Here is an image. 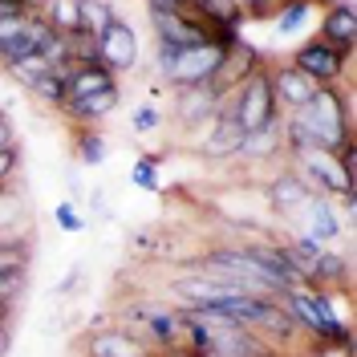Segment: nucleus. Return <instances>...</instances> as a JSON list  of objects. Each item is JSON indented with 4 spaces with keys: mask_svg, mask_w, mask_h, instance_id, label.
Listing matches in <instances>:
<instances>
[{
    "mask_svg": "<svg viewBox=\"0 0 357 357\" xmlns=\"http://www.w3.org/2000/svg\"><path fill=\"white\" fill-rule=\"evenodd\" d=\"M292 118L321 142V151L333 155L337 146L354 142V102H349V86H321Z\"/></svg>",
    "mask_w": 357,
    "mask_h": 357,
    "instance_id": "obj_1",
    "label": "nucleus"
},
{
    "mask_svg": "<svg viewBox=\"0 0 357 357\" xmlns=\"http://www.w3.org/2000/svg\"><path fill=\"white\" fill-rule=\"evenodd\" d=\"M215 118H231L244 134L264 130V126H276L284 114L276 106V93H272V82H268V61L260 69H252L236 89H227L220 98V110Z\"/></svg>",
    "mask_w": 357,
    "mask_h": 357,
    "instance_id": "obj_2",
    "label": "nucleus"
},
{
    "mask_svg": "<svg viewBox=\"0 0 357 357\" xmlns=\"http://www.w3.org/2000/svg\"><path fill=\"white\" fill-rule=\"evenodd\" d=\"M349 61H354V57H345L341 49H333V45L321 41V37L296 45L292 57H289V66L301 69L312 86H345V82H349Z\"/></svg>",
    "mask_w": 357,
    "mask_h": 357,
    "instance_id": "obj_3",
    "label": "nucleus"
},
{
    "mask_svg": "<svg viewBox=\"0 0 357 357\" xmlns=\"http://www.w3.org/2000/svg\"><path fill=\"white\" fill-rule=\"evenodd\" d=\"M289 167L305 178V187L312 195H321V199H349L354 195V183L341 175V167H337V158L329 151L296 155V158H289Z\"/></svg>",
    "mask_w": 357,
    "mask_h": 357,
    "instance_id": "obj_4",
    "label": "nucleus"
},
{
    "mask_svg": "<svg viewBox=\"0 0 357 357\" xmlns=\"http://www.w3.org/2000/svg\"><path fill=\"white\" fill-rule=\"evenodd\" d=\"M220 89L211 82H199V86H178L171 89V118H175L183 130L199 134V126H207L215 110H220Z\"/></svg>",
    "mask_w": 357,
    "mask_h": 357,
    "instance_id": "obj_5",
    "label": "nucleus"
},
{
    "mask_svg": "<svg viewBox=\"0 0 357 357\" xmlns=\"http://www.w3.org/2000/svg\"><path fill=\"white\" fill-rule=\"evenodd\" d=\"M223 53L227 49H220V45L203 41V45H191V49H183L175 61L167 66V73H162V82L171 89L178 86H199V82H211L215 77V69L223 66Z\"/></svg>",
    "mask_w": 357,
    "mask_h": 357,
    "instance_id": "obj_6",
    "label": "nucleus"
},
{
    "mask_svg": "<svg viewBox=\"0 0 357 357\" xmlns=\"http://www.w3.org/2000/svg\"><path fill=\"white\" fill-rule=\"evenodd\" d=\"M264 199H268V211H272V215L289 220V215H296V211L309 207L312 191L305 187V178L296 175L289 162H280V167L268 175V183H264Z\"/></svg>",
    "mask_w": 357,
    "mask_h": 357,
    "instance_id": "obj_7",
    "label": "nucleus"
},
{
    "mask_svg": "<svg viewBox=\"0 0 357 357\" xmlns=\"http://www.w3.org/2000/svg\"><path fill=\"white\" fill-rule=\"evenodd\" d=\"M45 33H49V24H45L41 13L21 17V21H0V66L8 69L24 57H33Z\"/></svg>",
    "mask_w": 357,
    "mask_h": 357,
    "instance_id": "obj_8",
    "label": "nucleus"
},
{
    "mask_svg": "<svg viewBox=\"0 0 357 357\" xmlns=\"http://www.w3.org/2000/svg\"><path fill=\"white\" fill-rule=\"evenodd\" d=\"M240 146H244V130L231 118H211L203 126V134L195 138V155L203 162H236Z\"/></svg>",
    "mask_w": 357,
    "mask_h": 357,
    "instance_id": "obj_9",
    "label": "nucleus"
},
{
    "mask_svg": "<svg viewBox=\"0 0 357 357\" xmlns=\"http://www.w3.org/2000/svg\"><path fill=\"white\" fill-rule=\"evenodd\" d=\"M98 53H102V66H110L114 73H126V69L138 66V57H142V49H138V33H134V24H126L122 17L98 37Z\"/></svg>",
    "mask_w": 357,
    "mask_h": 357,
    "instance_id": "obj_10",
    "label": "nucleus"
},
{
    "mask_svg": "<svg viewBox=\"0 0 357 357\" xmlns=\"http://www.w3.org/2000/svg\"><path fill=\"white\" fill-rule=\"evenodd\" d=\"M118 102H122V86H110V89H98V93H86V98H69L66 106H61V114H66V122L73 130L102 126L118 110Z\"/></svg>",
    "mask_w": 357,
    "mask_h": 357,
    "instance_id": "obj_11",
    "label": "nucleus"
},
{
    "mask_svg": "<svg viewBox=\"0 0 357 357\" xmlns=\"http://www.w3.org/2000/svg\"><path fill=\"white\" fill-rule=\"evenodd\" d=\"M268 82H272V93H276V106H280V114L301 110L312 93L321 89V86H312L301 69H292L289 61H276V66H268Z\"/></svg>",
    "mask_w": 357,
    "mask_h": 357,
    "instance_id": "obj_12",
    "label": "nucleus"
},
{
    "mask_svg": "<svg viewBox=\"0 0 357 357\" xmlns=\"http://www.w3.org/2000/svg\"><path fill=\"white\" fill-rule=\"evenodd\" d=\"M321 41H329L333 49H341L345 57H354L357 49V13L349 0H333L321 8Z\"/></svg>",
    "mask_w": 357,
    "mask_h": 357,
    "instance_id": "obj_13",
    "label": "nucleus"
},
{
    "mask_svg": "<svg viewBox=\"0 0 357 357\" xmlns=\"http://www.w3.org/2000/svg\"><path fill=\"white\" fill-rule=\"evenodd\" d=\"M301 215H305V236H312L317 244H325V248H333L341 240V231H345V215L337 211V199L312 195Z\"/></svg>",
    "mask_w": 357,
    "mask_h": 357,
    "instance_id": "obj_14",
    "label": "nucleus"
},
{
    "mask_svg": "<svg viewBox=\"0 0 357 357\" xmlns=\"http://www.w3.org/2000/svg\"><path fill=\"white\" fill-rule=\"evenodd\" d=\"M260 66H264V53H260V49H252V45H244V41H236L227 53H223V66L215 69L211 86L220 89V93H227V89H236L252 69H260Z\"/></svg>",
    "mask_w": 357,
    "mask_h": 357,
    "instance_id": "obj_15",
    "label": "nucleus"
},
{
    "mask_svg": "<svg viewBox=\"0 0 357 357\" xmlns=\"http://www.w3.org/2000/svg\"><path fill=\"white\" fill-rule=\"evenodd\" d=\"M244 167H272V162H284V138H280V122L276 126H264V130L244 134V146H240V158Z\"/></svg>",
    "mask_w": 357,
    "mask_h": 357,
    "instance_id": "obj_16",
    "label": "nucleus"
},
{
    "mask_svg": "<svg viewBox=\"0 0 357 357\" xmlns=\"http://www.w3.org/2000/svg\"><path fill=\"white\" fill-rule=\"evenodd\" d=\"M349 256L337 252V248H325L321 260H317V272H312V289H325V292H349Z\"/></svg>",
    "mask_w": 357,
    "mask_h": 357,
    "instance_id": "obj_17",
    "label": "nucleus"
},
{
    "mask_svg": "<svg viewBox=\"0 0 357 357\" xmlns=\"http://www.w3.org/2000/svg\"><path fill=\"white\" fill-rule=\"evenodd\" d=\"M118 86V73L110 66H73L66 73V102L69 98H86V93H98V89Z\"/></svg>",
    "mask_w": 357,
    "mask_h": 357,
    "instance_id": "obj_18",
    "label": "nucleus"
},
{
    "mask_svg": "<svg viewBox=\"0 0 357 357\" xmlns=\"http://www.w3.org/2000/svg\"><path fill=\"white\" fill-rule=\"evenodd\" d=\"M33 264V231L0 236V276H29Z\"/></svg>",
    "mask_w": 357,
    "mask_h": 357,
    "instance_id": "obj_19",
    "label": "nucleus"
},
{
    "mask_svg": "<svg viewBox=\"0 0 357 357\" xmlns=\"http://www.w3.org/2000/svg\"><path fill=\"white\" fill-rule=\"evenodd\" d=\"M41 17H45V24H49L53 33H61V37L82 33V4H77V0H45Z\"/></svg>",
    "mask_w": 357,
    "mask_h": 357,
    "instance_id": "obj_20",
    "label": "nucleus"
},
{
    "mask_svg": "<svg viewBox=\"0 0 357 357\" xmlns=\"http://www.w3.org/2000/svg\"><path fill=\"white\" fill-rule=\"evenodd\" d=\"M13 231H29V215H24V199L8 187H0V236H13Z\"/></svg>",
    "mask_w": 357,
    "mask_h": 357,
    "instance_id": "obj_21",
    "label": "nucleus"
},
{
    "mask_svg": "<svg viewBox=\"0 0 357 357\" xmlns=\"http://www.w3.org/2000/svg\"><path fill=\"white\" fill-rule=\"evenodd\" d=\"M312 8H317V4H309V0H280V4H276V13H272V17H276V33H280V37L301 33Z\"/></svg>",
    "mask_w": 357,
    "mask_h": 357,
    "instance_id": "obj_22",
    "label": "nucleus"
},
{
    "mask_svg": "<svg viewBox=\"0 0 357 357\" xmlns=\"http://www.w3.org/2000/svg\"><path fill=\"white\" fill-rule=\"evenodd\" d=\"M73 138H77V158L86 167H102L110 158V146L102 138V126H82V130H73Z\"/></svg>",
    "mask_w": 357,
    "mask_h": 357,
    "instance_id": "obj_23",
    "label": "nucleus"
},
{
    "mask_svg": "<svg viewBox=\"0 0 357 357\" xmlns=\"http://www.w3.org/2000/svg\"><path fill=\"white\" fill-rule=\"evenodd\" d=\"M82 4V29L93 33V37H102L114 21H118V8H114V0H77Z\"/></svg>",
    "mask_w": 357,
    "mask_h": 357,
    "instance_id": "obj_24",
    "label": "nucleus"
},
{
    "mask_svg": "<svg viewBox=\"0 0 357 357\" xmlns=\"http://www.w3.org/2000/svg\"><path fill=\"white\" fill-rule=\"evenodd\" d=\"M69 69H73V66L53 69V73H49V77H41V82L29 89V93H33L37 102H45L49 110H61V106H66V73H69Z\"/></svg>",
    "mask_w": 357,
    "mask_h": 357,
    "instance_id": "obj_25",
    "label": "nucleus"
},
{
    "mask_svg": "<svg viewBox=\"0 0 357 357\" xmlns=\"http://www.w3.org/2000/svg\"><path fill=\"white\" fill-rule=\"evenodd\" d=\"M49 73H53V66L45 61L41 53H33V57H24V61H17V66H8V77L21 82L24 89H33L41 77H49Z\"/></svg>",
    "mask_w": 357,
    "mask_h": 357,
    "instance_id": "obj_26",
    "label": "nucleus"
},
{
    "mask_svg": "<svg viewBox=\"0 0 357 357\" xmlns=\"http://www.w3.org/2000/svg\"><path fill=\"white\" fill-rule=\"evenodd\" d=\"M167 158V151L162 155H138L130 167V183L134 187H142V191H158V162Z\"/></svg>",
    "mask_w": 357,
    "mask_h": 357,
    "instance_id": "obj_27",
    "label": "nucleus"
},
{
    "mask_svg": "<svg viewBox=\"0 0 357 357\" xmlns=\"http://www.w3.org/2000/svg\"><path fill=\"white\" fill-rule=\"evenodd\" d=\"M53 223H57L61 231H82V227H86V215L77 211V203L73 199H66V203L53 207Z\"/></svg>",
    "mask_w": 357,
    "mask_h": 357,
    "instance_id": "obj_28",
    "label": "nucleus"
},
{
    "mask_svg": "<svg viewBox=\"0 0 357 357\" xmlns=\"http://www.w3.org/2000/svg\"><path fill=\"white\" fill-rule=\"evenodd\" d=\"M162 126V110L158 106H138V110L130 114V130L134 134H151Z\"/></svg>",
    "mask_w": 357,
    "mask_h": 357,
    "instance_id": "obj_29",
    "label": "nucleus"
},
{
    "mask_svg": "<svg viewBox=\"0 0 357 357\" xmlns=\"http://www.w3.org/2000/svg\"><path fill=\"white\" fill-rule=\"evenodd\" d=\"M21 162H24L21 146H8V151H0V187H8L13 178L21 175Z\"/></svg>",
    "mask_w": 357,
    "mask_h": 357,
    "instance_id": "obj_30",
    "label": "nucleus"
},
{
    "mask_svg": "<svg viewBox=\"0 0 357 357\" xmlns=\"http://www.w3.org/2000/svg\"><path fill=\"white\" fill-rule=\"evenodd\" d=\"M24 289H29V276H0V296H8V301H21Z\"/></svg>",
    "mask_w": 357,
    "mask_h": 357,
    "instance_id": "obj_31",
    "label": "nucleus"
},
{
    "mask_svg": "<svg viewBox=\"0 0 357 357\" xmlns=\"http://www.w3.org/2000/svg\"><path fill=\"white\" fill-rule=\"evenodd\" d=\"M236 4L244 8V17H260V21L276 13V0H236Z\"/></svg>",
    "mask_w": 357,
    "mask_h": 357,
    "instance_id": "obj_32",
    "label": "nucleus"
},
{
    "mask_svg": "<svg viewBox=\"0 0 357 357\" xmlns=\"http://www.w3.org/2000/svg\"><path fill=\"white\" fill-rule=\"evenodd\" d=\"M82 276H86V268H82V264H73V268H69V272H66V280L57 284V296H69V292H77V289H82V284H86Z\"/></svg>",
    "mask_w": 357,
    "mask_h": 357,
    "instance_id": "obj_33",
    "label": "nucleus"
},
{
    "mask_svg": "<svg viewBox=\"0 0 357 357\" xmlns=\"http://www.w3.org/2000/svg\"><path fill=\"white\" fill-rule=\"evenodd\" d=\"M89 211H93L98 220H114V211H110V199H106L102 191H89Z\"/></svg>",
    "mask_w": 357,
    "mask_h": 357,
    "instance_id": "obj_34",
    "label": "nucleus"
},
{
    "mask_svg": "<svg viewBox=\"0 0 357 357\" xmlns=\"http://www.w3.org/2000/svg\"><path fill=\"white\" fill-rule=\"evenodd\" d=\"M8 146H17V134H13V118L0 110V151H8Z\"/></svg>",
    "mask_w": 357,
    "mask_h": 357,
    "instance_id": "obj_35",
    "label": "nucleus"
},
{
    "mask_svg": "<svg viewBox=\"0 0 357 357\" xmlns=\"http://www.w3.org/2000/svg\"><path fill=\"white\" fill-rule=\"evenodd\" d=\"M13 317H17V301L0 296V325H13Z\"/></svg>",
    "mask_w": 357,
    "mask_h": 357,
    "instance_id": "obj_36",
    "label": "nucleus"
},
{
    "mask_svg": "<svg viewBox=\"0 0 357 357\" xmlns=\"http://www.w3.org/2000/svg\"><path fill=\"white\" fill-rule=\"evenodd\" d=\"M13 354V325H0V357Z\"/></svg>",
    "mask_w": 357,
    "mask_h": 357,
    "instance_id": "obj_37",
    "label": "nucleus"
},
{
    "mask_svg": "<svg viewBox=\"0 0 357 357\" xmlns=\"http://www.w3.org/2000/svg\"><path fill=\"white\" fill-rule=\"evenodd\" d=\"M77 357H86V354H77Z\"/></svg>",
    "mask_w": 357,
    "mask_h": 357,
    "instance_id": "obj_38",
    "label": "nucleus"
},
{
    "mask_svg": "<svg viewBox=\"0 0 357 357\" xmlns=\"http://www.w3.org/2000/svg\"><path fill=\"white\" fill-rule=\"evenodd\" d=\"M151 357H158V354H151Z\"/></svg>",
    "mask_w": 357,
    "mask_h": 357,
    "instance_id": "obj_39",
    "label": "nucleus"
}]
</instances>
